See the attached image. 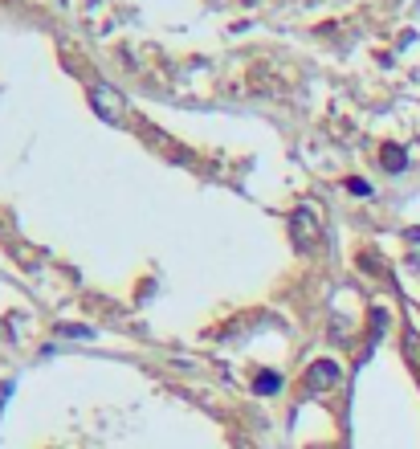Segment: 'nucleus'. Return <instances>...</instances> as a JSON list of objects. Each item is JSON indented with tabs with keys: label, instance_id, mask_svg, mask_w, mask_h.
I'll use <instances>...</instances> for the list:
<instances>
[{
	"label": "nucleus",
	"instance_id": "20e7f679",
	"mask_svg": "<svg viewBox=\"0 0 420 449\" xmlns=\"http://www.w3.org/2000/svg\"><path fill=\"white\" fill-rule=\"evenodd\" d=\"M277 388H282V376H277V372H261L258 380H253V392H261V397H270Z\"/></svg>",
	"mask_w": 420,
	"mask_h": 449
},
{
	"label": "nucleus",
	"instance_id": "7ed1b4c3",
	"mask_svg": "<svg viewBox=\"0 0 420 449\" xmlns=\"http://www.w3.org/2000/svg\"><path fill=\"white\" fill-rule=\"evenodd\" d=\"M339 384V364L335 360H319V364H310L306 372V388L310 392H323V388H335Z\"/></svg>",
	"mask_w": 420,
	"mask_h": 449
},
{
	"label": "nucleus",
	"instance_id": "f257e3e1",
	"mask_svg": "<svg viewBox=\"0 0 420 449\" xmlns=\"http://www.w3.org/2000/svg\"><path fill=\"white\" fill-rule=\"evenodd\" d=\"M90 106H94L98 118H106V123H123V118H127V99H123L114 86H102V82L90 86Z\"/></svg>",
	"mask_w": 420,
	"mask_h": 449
},
{
	"label": "nucleus",
	"instance_id": "39448f33",
	"mask_svg": "<svg viewBox=\"0 0 420 449\" xmlns=\"http://www.w3.org/2000/svg\"><path fill=\"white\" fill-rule=\"evenodd\" d=\"M380 160H384V167H388V172H400V167H404V151H400V148H384V155H380Z\"/></svg>",
	"mask_w": 420,
	"mask_h": 449
},
{
	"label": "nucleus",
	"instance_id": "f03ea898",
	"mask_svg": "<svg viewBox=\"0 0 420 449\" xmlns=\"http://www.w3.org/2000/svg\"><path fill=\"white\" fill-rule=\"evenodd\" d=\"M290 237L298 245H319V241H323V221H319V209H314V204H302V209L290 216Z\"/></svg>",
	"mask_w": 420,
	"mask_h": 449
},
{
	"label": "nucleus",
	"instance_id": "423d86ee",
	"mask_svg": "<svg viewBox=\"0 0 420 449\" xmlns=\"http://www.w3.org/2000/svg\"><path fill=\"white\" fill-rule=\"evenodd\" d=\"M347 192H355V196H372V188L363 180H347Z\"/></svg>",
	"mask_w": 420,
	"mask_h": 449
}]
</instances>
